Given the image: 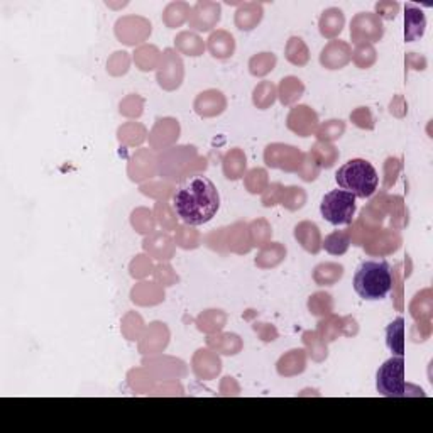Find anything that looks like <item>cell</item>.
<instances>
[{
    "label": "cell",
    "instance_id": "cell-1",
    "mask_svg": "<svg viewBox=\"0 0 433 433\" xmlns=\"http://www.w3.org/2000/svg\"><path fill=\"white\" fill-rule=\"evenodd\" d=\"M173 208L178 219L188 226L210 222L220 208V195L210 178L195 174L186 178L174 191Z\"/></svg>",
    "mask_w": 433,
    "mask_h": 433
},
{
    "label": "cell",
    "instance_id": "cell-2",
    "mask_svg": "<svg viewBox=\"0 0 433 433\" xmlns=\"http://www.w3.org/2000/svg\"><path fill=\"white\" fill-rule=\"evenodd\" d=\"M391 288H393V273L387 261L369 259L359 264L354 275V289L362 300H384Z\"/></svg>",
    "mask_w": 433,
    "mask_h": 433
},
{
    "label": "cell",
    "instance_id": "cell-3",
    "mask_svg": "<svg viewBox=\"0 0 433 433\" xmlns=\"http://www.w3.org/2000/svg\"><path fill=\"white\" fill-rule=\"evenodd\" d=\"M335 181L344 191L352 193L355 198H369L378 190L379 177L376 167L366 159H350L338 167Z\"/></svg>",
    "mask_w": 433,
    "mask_h": 433
},
{
    "label": "cell",
    "instance_id": "cell-4",
    "mask_svg": "<svg viewBox=\"0 0 433 433\" xmlns=\"http://www.w3.org/2000/svg\"><path fill=\"white\" fill-rule=\"evenodd\" d=\"M376 387L378 393L386 398H404L410 396L408 390H413L404 381V361L403 357H391L379 367L376 374Z\"/></svg>",
    "mask_w": 433,
    "mask_h": 433
},
{
    "label": "cell",
    "instance_id": "cell-5",
    "mask_svg": "<svg viewBox=\"0 0 433 433\" xmlns=\"http://www.w3.org/2000/svg\"><path fill=\"white\" fill-rule=\"evenodd\" d=\"M355 197L344 190H332L322 198L320 214L332 226H350L354 220Z\"/></svg>",
    "mask_w": 433,
    "mask_h": 433
},
{
    "label": "cell",
    "instance_id": "cell-6",
    "mask_svg": "<svg viewBox=\"0 0 433 433\" xmlns=\"http://www.w3.org/2000/svg\"><path fill=\"white\" fill-rule=\"evenodd\" d=\"M404 39L408 43L422 38L427 27V19H425L423 11L416 6H406V15H404Z\"/></svg>",
    "mask_w": 433,
    "mask_h": 433
},
{
    "label": "cell",
    "instance_id": "cell-7",
    "mask_svg": "<svg viewBox=\"0 0 433 433\" xmlns=\"http://www.w3.org/2000/svg\"><path fill=\"white\" fill-rule=\"evenodd\" d=\"M386 344L398 357L404 355V320L401 317L391 322L386 329Z\"/></svg>",
    "mask_w": 433,
    "mask_h": 433
},
{
    "label": "cell",
    "instance_id": "cell-8",
    "mask_svg": "<svg viewBox=\"0 0 433 433\" xmlns=\"http://www.w3.org/2000/svg\"><path fill=\"white\" fill-rule=\"evenodd\" d=\"M344 27V15L341 9H329L324 12L320 20V31L324 36H335Z\"/></svg>",
    "mask_w": 433,
    "mask_h": 433
},
{
    "label": "cell",
    "instance_id": "cell-9",
    "mask_svg": "<svg viewBox=\"0 0 433 433\" xmlns=\"http://www.w3.org/2000/svg\"><path fill=\"white\" fill-rule=\"evenodd\" d=\"M349 246H350V235L347 234V232H334V234L327 235L324 240L325 251L332 256L345 254Z\"/></svg>",
    "mask_w": 433,
    "mask_h": 433
},
{
    "label": "cell",
    "instance_id": "cell-10",
    "mask_svg": "<svg viewBox=\"0 0 433 433\" xmlns=\"http://www.w3.org/2000/svg\"><path fill=\"white\" fill-rule=\"evenodd\" d=\"M308 228H310V222L300 224V226L296 227V231L303 232V234H306V237L305 235H296V239L300 240L301 246H303L306 251L312 252V254H317V252L320 251V234H318V227L317 226L313 227L312 234L308 232Z\"/></svg>",
    "mask_w": 433,
    "mask_h": 433
},
{
    "label": "cell",
    "instance_id": "cell-11",
    "mask_svg": "<svg viewBox=\"0 0 433 433\" xmlns=\"http://www.w3.org/2000/svg\"><path fill=\"white\" fill-rule=\"evenodd\" d=\"M280 88H281V102H283V104H291V102L295 100L296 97H300L301 92H303V85L300 83V80L293 78V76L281 81Z\"/></svg>",
    "mask_w": 433,
    "mask_h": 433
},
{
    "label": "cell",
    "instance_id": "cell-12",
    "mask_svg": "<svg viewBox=\"0 0 433 433\" xmlns=\"http://www.w3.org/2000/svg\"><path fill=\"white\" fill-rule=\"evenodd\" d=\"M344 132V124L341 121H330L329 124H325L320 130L322 139H337L341 137V134Z\"/></svg>",
    "mask_w": 433,
    "mask_h": 433
}]
</instances>
